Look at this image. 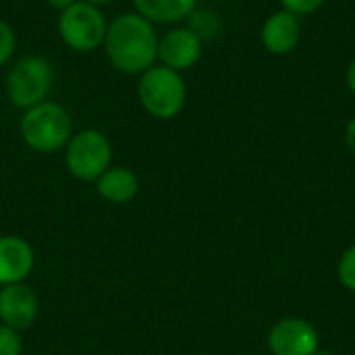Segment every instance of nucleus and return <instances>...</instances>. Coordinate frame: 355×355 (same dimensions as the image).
Instances as JSON below:
<instances>
[{
    "mask_svg": "<svg viewBox=\"0 0 355 355\" xmlns=\"http://www.w3.org/2000/svg\"><path fill=\"white\" fill-rule=\"evenodd\" d=\"M108 62L125 75H141L158 60L156 25L139 12H121L108 21L102 44Z\"/></svg>",
    "mask_w": 355,
    "mask_h": 355,
    "instance_id": "nucleus-1",
    "label": "nucleus"
},
{
    "mask_svg": "<svg viewBox=\"0 0 355 355\" xmlns=\"http://www.w3.org/2000/svg\"><path fill=\"white\" fill-rule=\"evenodd\" d=\"M19 131L29 150L40 154H54L64 150L73 137V121L58 102L46 100L23 110Z\"/></svg>",
    "mask_w": 355,
    "mask_h": 355,
    "instance_id": "nucleus-2",
    "label": "nucleus"
},
{
    "mask_svg": "<svg viewBox=\"0 0 355 355\" xmlns=\"http://www.w3.org/2000/svg\"><path fill=\"white\" fill-rule=\"evenodd\" d=\"M137 100L152 119L171 121L185 108L187 83L179 71L164 64H154L139 75Z\"/></svg>",
    "mask_w": 355,
    "mask_h": 355,
    "instance_id": "nucleus-3",
    "label": "nucleus"
},
{
    "mask_svg": "<svg viewBox=\"0 0 355 355\" xmlns=\"http://www.w3.org/2000/svg\"><path fill=\"white\" fill-rule=\"evenodd\" d=\"M52 81H54V71L44 56L40 54L21 56L17 62H12L6 75L4 81L6 98L15 108L27 110L48 100Z\"/></svg>",
    "mask_w": 355,
    "mask_h": 355,
    "instance_id": "nucleus-4",
    "label": "nucleus"
},
{
    "mask_svg": "<svg viewBox=\"0 0 355 355\" xmlns=\"http://www.w3.org/2000/svg\"><path fill=\"white\" fill-rule=\"evenodd\" d=\"M56 29L67 48H71L73 52L89 54L102 48L108 21L100 6L77 0L69 8L58 12Z\"/></svg>",
    "mask_w": 355,
    "mask_h": 355,
    "instance_id": "nucleus-5",
    "label": "nucleus"
},
{
    "mask_svg": "<svg viewBox=\"0 0 355 355\" xmlns=\"http://www.w3.org/2000/svg\"><path fill=\"white\" fill-rule=\"evenodd\" d=\"M110 139L98 129H83L79 133H73L64 148L67 171L79 181H98L100 175L110 168Z\"/></svg>",
    "mask_w": 355,
    "mask_h": 355,
    "instance_id": "nucleus-6",
    "label": "nucleus"
},
{
    "mask_svg": "<svg viewBox=\"0 0 355 355\" xmlns=\"http://www.w3.org/2000/svg\"><path fill=\"white\" fill-rule=\"evenodd\" d=\"M204 54V40L191 27H171L158 37V60L173 71H189Z\"/></svg>",
    "mask_w": 355,
    "mask_h": 355,
    "instance_id": "nucleus-7",
    "label": "nucleus"
},
{
    "mask_svg": "<svg viewBox=\"0 0 355 355\" xmlns=\"http://www.w3.org/2000/svg\"><path fill=\"white\" fill-rule=\"evenodd\" d=\"M318 345V331L304 318H283L268 333L272 355H314Z\"/></svg>",
    "mask_w": 355,
    "mask_h": 355,
    "instance_id": "nucleus-8",
    "label": "nucleus"
},
{
    "mask_svg": "<svg viewBox=\"0 0 355 355\" xmlns=\"http://www.w3.org/2000/svg\"><path fill=\"white\" fill-rule=\"evenodd\" d=\"M37 318V295L25 283L4 285L0 289V324L21 333Z\"/></svg>",
    "mask_w": 355,
    "mask_h": 355,
    "instance_id": "nucleus-9",
    "label": "nucleus"
},
{
    "mask_svg": "<svg viewBox=\"0 0 355 355\" xmlns=\"http://www.w3.org/2000/svg\"><path fill=\"white\" fill-rule=\"evenodd\" d=\"M35 264L33 248L27 239L17 235L0 237V287L23 283Z\"/></svg>",
    "mask_w": 355,
    "mask_h": 355,
    "instance_id": "nucleus-10",
    "label": "nucleus"
},
{
    "mask_svg": "<svg viewBox=\"0 0 355 355\" xmlns=\"http://www.w3.org/2000/svg\"><path fill=\"white\" fill-rule=\"evenodd\" d=\"M302 37V25H300V17L291 15L289 10H277L272 12L260 31V40L262 46L266 48V52L275 54V56H285L291 54Z\"/></svg>",
    "mask_w": 355,
    "mask_h": 355,
    "instance_id": "nucleus-11",
    "label": "nucleus"
},
{
    "mask_svg": "<svg viewBox=\"0 0 355 355\" xmlns=\"http://www.w3.org/2000/svg\"><path fill=\"white\" fill-rule=\"evenodd\" d=\"M96 189L100 198L110 204H127L139 191L137 175L127 166H110L96 181Z\"/></svg>",
    "mask_w": 355,
    "mask_h": 355,
    "instance_id": "nucleus-12",
    "label": "nucleus"
},
{
    "mask_svg": "<svg viewBox=\"0 0 355 355\" xmlns=\"http://www.w3.org/2000/svg\"><path fill=\"white\" fill-rule=\"evenodd\" d=\"M135 12L154 25H177L198 8V0H133Z\"/></svg>",
    "mask_w": 355,
    "mask_h": 355,
    "instance_id": "nucleus-13",
    "label": "nucleus"
},
{
    "mask_svg": "<svg viewBox=\"0 0 355 355\" xmlns=\"http://www.w3.org/2000/svg\"><path fill=\"white\" fill-rule=\"evenodd\" d=\"M202 40L206 37H214L220 29V19L214 10H193L189 15V25Z\"/></svg>",
    "mask_w": 355,
    "mask_h": 355,
    "instance_id": "nucleus-14",
    "label": "nucleus"
},
{
    "mask_svg": "<svg viewBox=\"0 0 355 355\" xmlns=\"http://www.w3.org/2000/svg\"><path fill=\"white\" fill-rule=\"evenodd\" d=\"M17 50V33L10 23L0 19V69L8 64Z\"/></svg>",
    "mask_w": 355,
    "mask_h": 355,
    "instance_id": "nucleus-15",
    "label": "nucleus"
},
{
    "mask_svg": "<svg viewBox=\"0 0 355 355\" xmlns=\"http://www.w3.org/2000/svg\"><path fill=\"white\" fill-rule=\"evenodd\" d=\"M339 281L345 289L355 293V245L345 250V254L339 260Z\"/></svg>",
    "mask_w": 355,
    "mask_h": 355,
    "instance_id": "nucleus-16",
    "label": "nucleus"
},
{
    "mask_svg": "<svg viewBox=\"0 0 355 355\" xmlns=\"http://www.w3.org/2000/svg\"><path fill=\"white\" fill-rule=\"evenodd\" d=\"M327 0H281L283 8L289 10L295 17H306V15H314L316 10H320L324 6Z\"/></svg>",
    "mask_w": 355,
    "mask_h": 355,
    "instance_id": "nucleus-17",
    "label": "nucleus"
},
{
    "mask_svg": "<svg viewBox=\"0 0 355 355\" xmlns=\"http://www.w3.org/2000/svg\"><path fill=\"white\" fill-rule=\"evenodd\" d=\"M23 345L19 339V333L0 324V355H21Z\"/></svg>",
    "mask_w": 355,
    "mask_h": 355,
    "instance_id": "nucleus-18",
    "label": "nucleus"
},
{
    "mask_svg": "<svg viewBox=\"0 0 355 355\" xmlns=\"http://www.w3.org/2000/svg\"><path fill=\"white\" fill-rule=\"evenodd\" d=\"M345 144H347L349 152L355 156V116L347 123V127H345Z\"/></svg>",
    "mask_w": 355,
    "mask_h": 355,
    "instance_id": "nucleus-19",
    "label": "nucleus"
},
{
    "mask_svg": "<svg viewBox=\"0 0 355 355\" xmlns=\"http://www.w3.org/2000/svg\"><path fill=\"white\" fill-rule=\"evenodd\" d=\"M345 79H347V87H349V92L355 94V58L349 62V67H347V75H345Z\"/></svg>",
    "mask_w": 355,
    "mask_h": 355,
    "instance_id": "nucleus-20",
    "label": "nucleus"
},
{
    "mask_svg": "<svg viewBox=\"0 0 355 355\" xmlns=\"http://www.w3.org/2000/svg\"><path fill=\"white\" fill-rule=\"evenodd\" d=\"M46 2H48L52 8H56V10L60 12V10H64V8H69L71 4H75L77 0H46Z\"/></svg>",
    "mask_w": 355,
    "mask_h": 355,
    "instance_id": "nucleus-21",
    "label": "nucleus"
},
{
    "mask_svg": "<svg viewBox=\"0 0 355 355\" xmlns=\"http://www.w3.org/2000/svg\"><path fill=\"white\" fill-rule=\"evenodd\" d=\"M81 2H89V4H94V6H106V4H110V2H114V0H81Z\"/></svg>",
    "mask_w": 355,
    "mask_h": 355,
    "instance_id": "nucleus-22",
    "label": "nucleus"
},
{
    "mask_svg": "<svg viewBox=\"0 0 355 355\" xmlns=\"http://www.w3.org/2000/svg\"><path fill=\"white\" fill-rule=\"evenodd\" d=\"M314 355H335V354H333V352H329V349H320V347H318Z\"/></svg>",
    "mask_w": 355,
    "mask_h": 355,
    "instance_id": "nucleus-23",
    "label": "nucleus"
}]
</instances>
